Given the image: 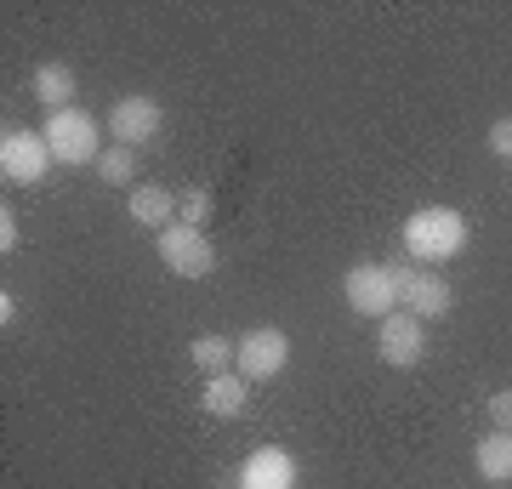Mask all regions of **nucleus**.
Returning a JSON list of instances; mask_svg holds the SVG:
<instances>
[{"instance_id": "nucleus-1", "label": "nucleus", "mask_w": 512, "mask_h": 489, "mask_svg": "<svg viewBox=\"0 0 512 489\" xmlns=\"http://www.w3.org/2000/svg\"><path fill=\"white\" fill-rule=\"evenodd\" d=\"M404 251L416 262H450L467 251V217L450 205H421L416 217H404Z\"/></svg>"}, {"instance_id": "nucleus-2", "label": "nucleus", "mask_w": 512, "mask_h": 489, "mask_svg": "<svg viewBox=\"0 0 512 489\" xmlns=\"http://www.w3.org/2000/svg\"><path fill=\"white\" fill-rule=\"evenodd\" d=\"M46 148H52L57 165H97L103 160V126H97L86 109H63V114H46Z\"/></svg>"}, {"instance_id": "nucleus-3", "label": "nucleus", "mask_w": 512, "mask_h": 489, "mask_svg": "<svg viewBox=\"0 0 512 489\" xmlns=\"http://www.w3.org/2000/svg\"><path fill=\"white\" fill-rule=\"evenodd\" d=\"M393 273V290H399V308L416 313L421 325H433V319H444L450 313V302H456V290H450V279L433 268H387Z\"/></svg>"}, {"instance_id": "nucleus-4", "label": "nucleus", "mask_w": 512, "mask_h": 489, "mask_svg": "<svg viewBox=\"0 0 512 489\" xmlns=\"http://www.w3.org/2000/svg\"><path fill=\"white\" fill-rule=\"evenodd\" d=\"M285 364H291V336L274 325H256L234 342V370L245 381H274Z\"/></svg>"}, {"instance_id": "nucleus-5", "label": "nucleus", "mask_w": 512, "mask_h": 489, "mask_svg": "<svg viewBox=\"0 0 512 489\" xmlns=\"http://www.w3.org/2000/svg\"><path fill=\"white\" fill-rule=\"evenodd\" d=\"M160 262L177 279H205V273L217 268V245L205 239V228H194V222H171L160 234Z\"/></svg>"}, {"instance_id": "nucleus-6", "label": "nucleus", "mask_w": 512, "mask_h": 489, "mask_svg": "<svg viewBox=\"0 0 512 489\" xmlns=\"http://www.w3.org/2000/svg\"><path fill=\"white\" fill-rule=\"evenodd\" d=\"M342 296H348V308L365 313V319H387V313L399 308L393 273H387L382 262H359V268H348V279H342Z\"/></svg>"}, {"instance_id": "nucleus-7", "label": "nucleus", "mask_w": 512, "mask_h": 489, "mask_svg": "<svg viewBox=\"0 0 512 489\" xmlns=\"http://www.w3.org/2000/svg\"><path fill=\"white\" fill-rule=\"evenodd\" d=\"M46 165H52V148H46L40 131H6V137H0V177L12 182V188L40 182Z\"/></svg>"}, {"instance_id": "nucleus-8", "label": "nucleus", "mask_w": 512, "mask_h": 489, "mask_svg": "<svg viewBox=\"0 0 512 489\" xmlns=\"http://www.w3.org/2000/svg\"><path fill=\"white\" fill-rule=\"evenodd\" d=\"M160 126H165L160 103H154V97H143V91H131V97H120V103L109 109V137L120 148L154 143V137H160Z\"/></svg>"}, {"instance_id": "nucleus-9", "label": "nucleus", "mask_w": 512, "mask_h": 489, "mask_svg": "<svg viewBox=\"0 0 512 489\" xmlns=\"http://www.w3.org/2000/svg\"><path fill=\"white\" fill-rule=\"evenodd\" d=\"M382 359L393 364V370H416L421 359H427V325H421L416 313H387L382 319Z\"/></svg>"}, {"instance_id": "nucleus-10", "label": "nucleus", "mask_w": 512, "mask_h": 489, "mask_svg": "<svg viewBox=\"0 0 512 489\" xmlns=\"http://www.w3.org/2000/svg\"><path fill=\"white\" fill-rule=\"evenodd\" d=\"M296 484V461L285 450H251L239 467V489H291Z\"/></svg>"}, {"instance_id": "nucleus-11", "label": "nucleus", "mask_w": 512, "mask_h": 489, "mask_svg": "<svg viewBox=\"0 0 512 489\" xmlns=\"http://www.w3.org/2000/svg\"><path fill=\"white\" fill-rule=\"evenodd\" d=\"M126 205H131V222H143V228H154V234H165L171 217H177V194L160 188V182H137Z\"/></svg>"}, {"instance_id": "nucleus-12", "label": "nucleus", "mask_w": 512, "mask_h": 489, "mask_svg": "<svg viewBox=\"0 0 512 489\" xmlns=\"http://www.w3.org/2000/svg\"><path fill=\"white\" fill-rule=\"evenodd\" d=\"M205 416H217V421H234L245 416V404H251V393H245V376L239 370H228V376H211L205 381Z\"/></svg>"}, {"instance_id": "nucleus-13", "label": "nucleus", "mask_w": 512, "mask_h": 489, "mask_svg": "<svg viewBox=\"0 0 512 489\" xmlns=\"http://www.w3.org/2000/svg\"><path fill=\"white\" fill-rule=\"evenodd\" d=\"M473 467H478V478H490V484H512V433H484L478 438Z\"/></svg>"}, {"instance_id": "nucleus-14", "label": "nucleus", "mask_w": 512, "mask_h": 489, "mask_svg": "<svg viewBox=\"0 0 512 489\" xmlns=\"http://www.w3.org/2000/svg\"><path fill=\"white\" fill-rule=\"evenodd\" d=\"M35 97L46 103V114L74 109V74H69V63H40V69H35Z\"/></svg>"}, {"instance_id": "nucleus-15", "label": "nucleus", "mask_w": 512, "mask_h": 489, "mask_svg": "<svg viewBox=\"0 0 512 489\" xmlns=\"http://www.w3.org/2000/svg\"><path fill=\"white\" fill-rule=\"evenodd\" d=\"M188 359H194V370H200L205 381L228 376V370H234V342H228V336H194Z\"/></svg>"}, {"instance_id": "nucleus-16", "label": "nucleus", "mask_w": 512, "mask_h": 489, "mask_svg": "<svg viewBox=\"0 0 512 489\" xmlns=\"http://www.w3.org/2000/svg\"><path fill=\"white\" fill-rule=\"evenodd\" d=\"M97 177L109 182V188H137V182H131V177H137V148H120V143L103 148V160H97Z\"/></svg>"}, {"instance_id": "nucleus-17", "label": "nucleus", "mask_w": 512, "mask_h": 489, "mask_svg": "<svg viewBox=\"0 0 512 489\" xmlns=\"http://www.w3.org/2000/svg\"><path fill=\"white\" fill-rule=\"evenodd\" d=\"M177 217L194 222V228H205V217H211V188H188L183 200H177Z\"/></svg>"}, {"instance_id": "nucleus-18", "label": "nucleus", "mask_w": 512, "mask_h": 489, "mask_svg": "<svg viewBox=\"0 0 512 489\" xmlns=\"http://www.w3.org/2000/svg\"><path fill=\"white\" fill-rule=\"evenodd\" d=\"M484 143H490V154H495V160H507V165H512V114H501V120H495Z\"/></svg>"}, {"instance_id": "nucleus-19", "label": "nucleus", "mask_w": 512, "mask_h": 489, "mask_svg": "<svg viewBox=\"0 0 512 489\" xmlns=\"http://www.w3.org/2000/svg\"><path fill=\"white\" fill-rule=\"evenodd\" d=\"M490 416H495V433H512V393H490Z\"/></svg>"}, {"instance_id": "nucleus-20", "label": "nucleus", "mask_w": 512, "mask_h": 489, "mask_svg": "<svg viewBox=\"0 0 512 489\" xmlns=\"http://www.w3.org/2000/svg\"><path fill=\"white\" fill-rule=\"evenodd\" d=\"M18 217H12V211H0V251H6V256H12V251H18Z\"/></svg>"}]
</instances>
